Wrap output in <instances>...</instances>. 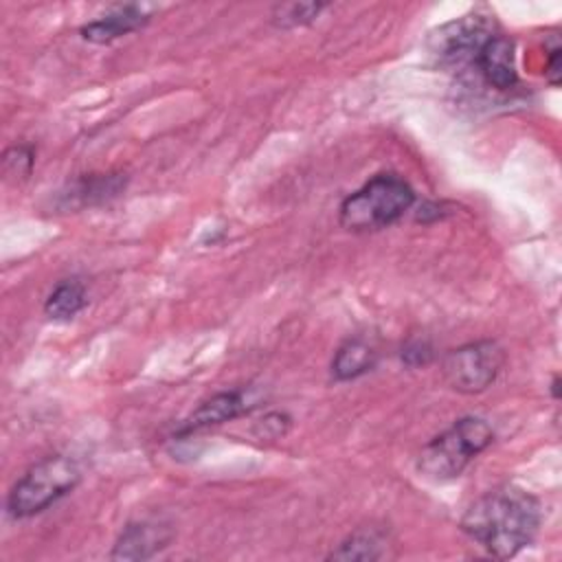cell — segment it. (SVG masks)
Masks as SVG:
<instances>
[{
	"label": "cell",
	"mask_w": 562,
	"mask_h": 562,
	"mask_svg": "<svg viewBox=\"0 0 562 562\" xmlns=\"http://www.w3.org/2000/svg\"><path fill=\"white\" fill-rule=\"evenodd\" d=\"M540 503L516 485L490 490L476 498L461 518V529L498 560L514 558L536 538Z\"/></svg>",
	"instance_id": "obj_1"
},
{
	"label": "cell",
	"mask_w": 562,
	"mask_h": 562,
	"mask_svg": "<svg viewBox=\"0 0 562 562\" xmlns=\"http://www.w3.org/2000/svg\"><path fill=\"white\" fill-rule=\"evenodd\" d=\"M413 202L415 191L404 178L397 173H378L342 200L338 220L351 233L380 231L397 222Z\"/></svg>",
	"instance_id": "obj_2"
},
{
	"label": "cell",
	"mask_w": 562,
	"mask_h": 562,
	"mask_svg": "<svg viewBox=\"0 0 562 562\" xmlns=\"http://www.w3.org/2000/svg\"><path fill=\"white\" fill-rule=\"evenodd\" d=\"M492 441L494 430L483 417H461L422 448L417 470L426 479L450 481L459 476Z\"/></svg>",
	"instance_id": "obj_3"
},
{
	"label": "cell",
	"mask_w": 562,
	"mask_h": 562,
	"mask_svg": "<svg viewBox=\"0 0 562 562\" xmlns=\"http://www.w3.org/2000/svg\"><path fill=\"white\" fill-rule=\"evenodd\" d=\"M79 479L81 470L75 459L66 454H50L31 465L15 481L7 496V509L13 518L35 516L72 492Z\"/></svg>",
	"instance_id": "obj_4"
},
{
	"label": "cell",
	"mask_w": 562,
	"mask_h": 562,
	"mask_svg": "<svg viewBox=\"0 0 562 562\" xmlns=\"http://www.w3.org/2000/svg\"><path fill=\"white\" fill-rule=\"evenodd\" d=\"M505 353L494 340H476L446 353L441 371L450 389L459 393H481L501 373Z\"/></svg>",
	"instance_id": "obj_5"
},
{
	"label": "cell",
	"mask_w": 562,
	"mask_h": 562,
	"mask_svg": "<svg viewBox=\"0 0 562 562\" xmlns=\"http://www.w3.org/2000/svg\"><path fill=\"white\" fill-rule=\"evenodd\" d=\"M492 37L483 20H454L437 31L430 40L432 53L446 64L474 61L481 46Z\"/></svg>",
	"instance_id": "obj_6"
},
{
	"label": "cell",
	"mask_w": 562,
	"mask_h": 562,
	"mask_svg": "<svg viewBox=\"0 0 562 562\" xmlns=\"http://www.w3.org/2000/svg\"><path fill=\"white\" fill-rule=\"evenodd\" d=\"M173 538L169 525L158 520L130 522L114 542L112 560H147L162 551Z\"/></svg>",
	"instance_id": "obj_7"
},
{
	"label": "cell",
	"mask_w": 562,
	"mask_h": 562,
	"mask_svg": "<svg viewBox=\"0 0 562 562\" xmlns=\"http://www.w3.org/2000/svg\"><path fill=\"white\" fill-rule=\"evenodd\" d=\"M255 406V400L250 397V391L237 389V391H224L213 395L211 400L202 402L180 426V435H189L209 426L224 424L228 419H235L244 413H248Z\"/></svg>",
	"instance_id": "obj_8"
},
{
	"label": "cell",
	"mask_w": 562,
	"mask_h": 562,
	"mask_svg": "<svg viewBox=\"0 0 562 562\" xmlns=\"http://www.w3.org/2000/svg\"><path fill=\"white\" fill-rule=\"evenodd\" d=\"M479 72L487 86L496 90H512L518 83L516 61H514V42L501 35H492L479 50L474 59Z\"/></svg>",
	"instance_id": "obj_9"
},
{
	"label": "cell",
	"mask_w": 562,
	"mask_h": 562,
	"mask_svg": "<svg viewBox=\"0 0 562 562\" xmlns=\"http://www.w3.org/2000/svg\"><path fill=\"white\" fill-rule=\"evenodd\" d=\"M149 22V13L143 11L136 4H125L114 9L108 15H101L99 20H92L79 29L81 37L92 44H110L127 33H134L143 29Z\"/></svg>",
	"instance_id": "obj_10"
},
{
	"label": "cell",
	"mask_w": 562,
	"mask_h": 562,
	"mask_svg": "<svg viewBox=\"0 0 562 562\" xmlns=\"http://www.w3.org/2000/svg\"><path fill=\"white\" fill-rule=\"evenodd\" d=\"M125 189V178L121 173H90L59 193V204L64 209H81L108 202Z\"/></svg>",
	"instance_id": "obj_11"
},
{
	"label": "cell",
	"mask_w": 562,
	"mask_h": 562,
	"mask_svg": "<svg viewBox=\"0 0 562 562\" xmlns=\"http://www.w3.org/2000/svg\"><path fill=\"white\" fill-rule=\"evenodd\" d=\"M378 362V351L364 338H349L345 340L334 360H331V375L334 380H353L367 371H371Z\"/></svg>",
	"instance_id": "obj_12"
},
{
	"label": "cell",
	"mask_w": 562,
	"mask_h": 562,
	"mask_svg": "<svg viewBox=\"0 0 562 562\" xmlns=\"http://www.w3.org/2000/svg\"><path fill=\"white\" fill-rule=\"evenodd\" d=\"M386 555V533L378 527H362L347 536L327 560H380Z\"/></svg>",
	"instance_id": "obj_13"
},
{
	"label": "cell",
	"mask_w": 562,
	"mask_h": 562,
	"mask_svg": "<svg viewBox=\"0 0 562 562\" xmlns=\"http://www.w3.org/2000/svg\"><path fill=\"white\" fill-rule=\"evenodd\" d=\"M86 288L77 279H66L55 285L44 303V312L53 321H70L86 305Z\"/></svg>",
	"instance_id": "obj_14"
},
{
	"label": "cell",
	"mask_w": 562,
	"mask_h": 562,
	"mask_svg": "<svg viewBox=\"0 0 562 562\" xmlns=\"http://www.w3.org/2000/svg\"><path fill=\"white\" fill-rule=\"evenodd\" d=\"M325 9L321 2H292V4H281L272 13V22L281 29H292V26H303L310 24L318 13Z\"/></svg>",
	"instance_id": "obj_15"
},
{
	"label": "cell",
	"mask_w": 562,
	"mask_h": 562,
	"mask_svg": "<svg viewBox=\"0 0 562 562\" xmlns=\"http://www.w3.org/2000/svg\"><path fill=\"white\" fill-rule=\"evenodd\" d=\"M33 156L35 154L29 145H15V147L7 149L4 156H2L4 176H13L15 180L26 178L31 173V167H33Z\"/></svg>",
	"instance_id": "obj_16"
},
{
	"label": "cell",
	"mask_w": 562,
	"mask_h": 562,
	"mask_svg": "<svg viewBox=\"0 0 562 562\" xmlns=\"http://www.w3.org/2000/svg\"><path fill=\"white\" fill-rule=\"evenodd\" d=\"M290 417L285 415V413H279V411H274V413H268V415H263V419L255 426V432L259 435V437H266V439H274V437H281V435H285V430L290 428Z\"/></svg>",
	"instance_id": "obj_17"
},
{
	"label": "cell",
	"mask_w": 562,
	"mask_h": 562,
	"mask_svg": "<svg viewBox=\"0 0 562 562\" xmlns=\"http://www.w3.org/2000/svg\"><path fill=\"white\" fill-rule=\"evenodd\" d=\"M402 360L408 367H419V364H428L432 360V347L426 340H411L404 349H402Z\"/></svg>",
	"instance_id": "obj_18"
},
{
	"label": "cell",
	"mask_w": 562,
	"mask_h": 562,
	"mask_svg": "<svg viewBox=\"0 0 562 562\" xmlns=\"http://www.w3.org/2000/svg\"><path fill=\"white\" fill-rule=\"evenodd\" d=\"M547 66H544V77L549 79L551 86H558L560 83V77H562V64H560V57H562V48L558 42H553V46L547 50Z\"/></svg>",
	"instance_id": "obj_19"
},
{
	"label": "cell",
	"mask_w": 562,
	"mask_h": 562,
	"mask_svg": "<svg viewBox=\"0 0 562 562\" xmlns=\"http://www.w3.org/2000/svg\"><path fill=\"white\" fill-rule=\"evenodd\" d=\"M551 393H553V397H560V378H553V382H551Z\"/></svg>",
	"instance_id": "obj_20"
}]
</instances>
